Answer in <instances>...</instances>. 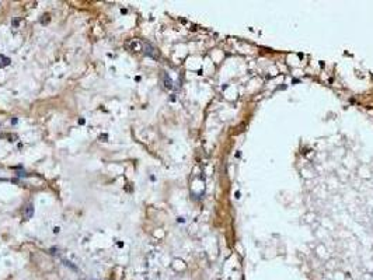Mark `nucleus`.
I'll use <instances>...</instances> for the list:
<instances>
[{"instance_id": "7ed1b4c3", "label": "nucleus", "mask_w": 373, "mask_h": 280, "mask_svg": "<svg viewBox=\"0 0 373 280\" xmlns=\"http://www.w3.org/2000/svg\"><path fill=\"white\" fill-rule=\"evenodd\" d=\"M9 65H10V59L6 58V56H3V55H0V67L9 66Z\"/></svg>"}, {"instance_id": "f03ea898", "label": "nucleus", "mask_w": 373, "mask_h": 280, "mask_svg": "<svg viewBox=\"0 0 373 280\" xmlns=\"http://www.w3.org/2000/svg\"><path fill=\"white\" fill-rule=\"evenodd\" d=\"M32 214H34V206H32V203H28L27 204V207H25V217L31 218L32 217Z\"/></svg>"}, {"instance_id": "f257e3e1", "label": "nucleus", "mask_w": 373, "mask_h": 280, "mask_svg": "<svg viewBox=\"0 0 373 280\" xmlns=\"http://www.w3.org/2000/svg\"><path fill=\"white\" fill-rule=\"evenodd\" d=\"M142 48H143V52H145V55L152 56V58H156V56H157L154 48H153L150 43H142Z\"/></svg>"}]
</instances>
